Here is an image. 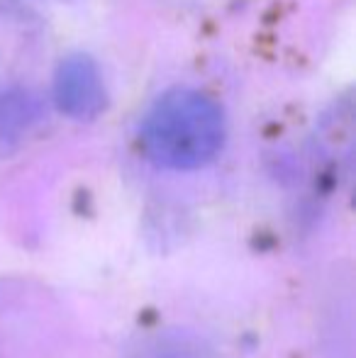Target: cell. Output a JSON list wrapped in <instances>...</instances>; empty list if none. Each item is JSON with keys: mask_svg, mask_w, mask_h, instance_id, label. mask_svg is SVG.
<instances>
[{"mask_svg": "<svg viewBox=\"0 0 356 358\" xmlns=\"http://www.w3.org/2000/svg\"><path fill=\"white\" fill-rule=\"evenodd\" d=\"M222 142V110L200 90H169L142 122L144 154L162 169H200L215 159Z\"/></svg>", "mask_w": 356, "mask_h": 358, "instance_id": "obj_1", "label": "cell"}, {"mask_svg": "<svg viewBox=\"0 0 356 358\" xmlns=\"http://www.w3.org/2000/svg\"><path fill=\"white\" fill-rule=\"evenodd\" d=\"M44 27L27 8L0 0V93L24 85L42 62Z\"/></svg>", "mask_w": 356, "mask_h": 358, "instance_id": "obj_2", "label": "cell"}, {"mask_svg": "<svg viewBox=\"0 0 356 358\" xmlns=\"http://www.w3.org/2000/svg\"><path fill=\"white\" fill-rule=\"evenodd\" d=\"M42 117L39 98L24 85L0 93V142H17Z\"/></svg>", "mask_w": 356, "mask_h": 358, "instance_id": "obj_4", "label": "cell"}, {"mask_svg": "<svg viewBox=\"0 0 356 358\" xmlns=\"http://www.w3.org/2000/svg\"><path fill=\"white\" fill-rule=\"evenodd\" d=\"M54 100L73 120H93L105 110L108 95L95 62L83 54L64 59L54 76Z\"/></svg>", "mask_w": 356, "mask_h": 358, "instance_id": "obj_3", "label": "cell"}]
</instances>
